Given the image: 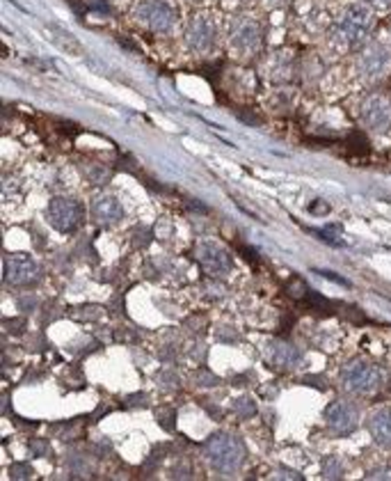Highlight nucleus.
<instances>
[{
	"instance_id": "nucleus-1",
	"label": "nucleus",
	"mask_w": 391,
	"mask_h": 481,
	"mask_svg": "<svg viewBox=\"0 0 391 481\" xmlns=\"http://www.w3.org/2000/svg\"><path fill=\"white\" fill-rule=\"evenodd\" d=\"M373 27V14L366 5L353 3L341 12L334 25V41L343 48L359 46Z\"/></svg>"
},
{
	"instance_id": "nucleus-2",
	"label": "nucleus",
	"mask_w": 391,
	"mask_h": 481,
	"mask_svg": "<svg viewBox=\"0 0 391 481\" xmlns=\"http://www.w3.org/2000/svg\"><path fill=\"white\" fill-rule=\"evenodd\" d=\"M204 454L213 470L222 474H231L240 470V465L245 460V447L231 433H215V436H211L206 440Z\"/></svg>"
},
{
	"instance_id": "nucleus-3",
	"label": "nucleus",
	"mask_w": 391,
	"mask_h": 481,
	"mask_svg": "<svg viewBox=\"0 0 391 481\" xmlns=\"http://www.w3.org/2000/svg\"><path fill=\"white\" fill-rule=\"evenodd\" d=\"M343 388L353 394H373L382 383V371L373 362L366 360H353L348 362L341 371Z\"/></svg>"
},
{
	"instance_id": "nucleus-4",
	"label": "nucleus",
	"mask_w": 391,
	"mask_h": 481,
	"mask_svg": "<svg viewBox=\"0 0 391 481\" xmlns=\"http://www.w3.org/2000/svg\"><path fill=\"white\" fill-rule=\"evenodd\" d=\"M135 19L154 32H169L176 23V7L169 0H140Z\"/></svg>"
},
{
	"instance_id": "nucleus-5",
	"label": "nucleus",
	"mask_w": 391,
	"mask_h": 481,
	"mask_svg": "<svg viewBox=\"0 0 391 481\" xmlns=\"http://www.w3.org/2000/svg\"><path fill=\"white\" fill-rule=\"evenodd\" d=\"M195 257L204 266V271L209 275H215V278H224L233 268L229 250L224 245L215 243V240H199L195 247Z\"/></svg>"
},
{
	"instance_id": "nucleus-6",
	"label": "nucleus",
	"mask_w": 391,
	"mask_h": 481,
	"mask_svg": "<svg viewBox=\"0 0 391 481\" xmlns=\"http://www.w3.org/2000/svg\"><path fill=\"white\" fill-rule=\"evenodd\" d=\"M357 69H359V74L368 80L382 78V76L391 69V51L384 44H380V41L368 44L366 48H364V53L359 55Z\"/></svg>"
},
{
	"instance_id": "nucleus-7",
	"label": "nucleus",
	"mask_w": 391,
	"mask_h": 481,
	"mask_svg": "<svg viewBox=\"0 0 391 481\" xmlns=\"http://www.w3.org/2000/svg\"><path fill=\"white\" fill-rule=\"evenodd\" d=\"M185 39H188V46L197 53H206L215 46L217 39V27L215 21L206 14H199V16H192L188 23V30H185Z\"/></svg>"
},
{
	"instance_id": "nucleus-8",
	"label": "nucleus",
	"mask_w": 391,
	"mask_h": 481,
	"mask_svg": "<svg viewBox=\"0 0 391 481\" xmlns=\"http://www.w3.org/2000/svg\"><path fill=\"white\" fill-rule=\"evenodd\" d=\"M48 223L58 232H73L80 223V204L71 197H55L48 204Z\"/></svg>"
},
{
	"instance_id": "nucleus-9",
	"label": "nucleus",
	"mask_w": 391,
	"mask_h": 481,
	"mask_svg": "<svg viewBox=\"0 0 391 481\" xmlns=\"http://www.w3.org/2000/svg\"><path fill=\"white\" fill-rule=\"evenodd\" d=\"M39 278V266L37 261L27 254H10L5 259V282L12 287L30 284Z\"/></svg>"
},
{
	"instance_id": "nucleus-10",
	"label": "nucleus",
	"mask_w": 391,
	"mask_h": 481,
	"mask_svg": "<svg viewBox=\"0 0 391 481\" xmlns=\"http://www.w3.org/2000/svg\"><path fill=\"white\" fill-rule=\"evenodd\" d=\"M362 120L370 131L384 133L391 128V103L380 94L368 96L362 106Z\"/></svg>"
},
{
	"instance_id": "nucleus-11",
	"label": "nucleus",
	"mask_w": 391,
	"mask_h": 481,
	"mask_svg": "<svg viewBox=\"0 0 391 481\" xmlns=\"http://www.w3.org/2000/svg\"><path fill=\"white\" fill-rule=\"evenodd\" d=\"M325 422L336 436H348L357 429V408L348 401H334L325 408Z\"/></svg>"
},
{
	"instance_id": "nucleus-12",
	"label": "nucleus",
	"mask_w": 391,
	"mask_h": 481,
	"mask_svg": "<svg viewBox=\"0 0 391 481\" xmlns=\"http://www.w3.org/2000/svg\"><path fill=\"white\" fill-rule=\"evenodd\" d=\"M261 44V27L252 19H238L231 25V46L238 53H254Z\"/></svg>"
},
{
	"instance_id": "nucleus-13",
	"label": "nucleus",
	"mask_w": 391,
	"mask_h": 481,
	"mask_svg": "<svg viewBox=\"0 0 391 481\" xmlns=\"http://www.w3.org/2000/svg\"><path fill=\"white\" fill-rule=\"evenodd\" d=\"M268 362L272 364L274 369H295L300 364V350L291 346L288 342H270L265 350Z\"/></svg>"
},
{
	"instance_id": "nucleus-14",
	"label": "nucleus",
	"mask_w": 391,
	"mask_h": 481,
	"mask_svg": "<svg viewBox=\"0 0 391 481\" xmlns=\"http://www.w3.org/2000/svg\"><path fill=\"white\" fill-rule=\"evenodd\" d=\"M368 431L377 445L391 447V405L375 410L368 419Z\"/></svg>"
},
{
	"instance_id": "nucleus-15",
	"label": "nucleus",
	"mask_w": 391,
	"mask_h": 481,
	"mask_svg": "<svg viewBox=\"0 0 391 481\" xmlns=\"http://www.w3.org/2000/svg\"><path fill=\"white\" fill-rule=\"evenodd\" d=\"M94 218L103 225H115L123 218V206L119 204V199L112 195H103L94 202L92 206Z\"/></svg>"
},
{
	"instance_id": "nucleus-16",
	"label": "nucleus",
	"mask_w": 391,
	"mask_h": 481,
	"mask_svg": "<svg viewBox=\"0 0 391 481\" xmlns=\"http://www.w3.org/2000/svg\"><path fill=\"white\" fill-rule=\"evenodd\" d=\"M44 30L48 34V39H51L58 48H62V51L69 53V55H75V58H82L85 48H82L80 41L75 39L69 30H64V27H60V25H53V23L51 25H44Z\"/></svg>"
},
{
	"instance_id": "nucleus-17",
	"label": "nucleus",
	"mask_w": 391,
	"mask_h": 481,
	"mask_svg": "<svg viewBox=\"0 0 391 481\" xmlns=\"http://www.w3.org/2000/svg\"><path fill=\"white\" fill-rule=\"evenodd\" d=\"M313 234H318V238H322L329 245H343L341 225H327L325 230H313Z\"/></svg>"
},
{
	"instance_id": "nucleus-18",
	"label": "nucleus",
	"mask_w": 391,
	"mask_h": 481,
	"mask_svg": "<svg viewBox=\"0 0 391 481\" xmlns=\"http://www.w3.org/2000/svg\"><path fill=\"white\" fill-rule=\"evenodd\" d=\"M322 477H327V479H339L343 477V465H341V460L339 458H327L325 463H322Z\"/></svg>"
},
{
	"instance_id": "nucleus-19",
	"label": "nucleus",
	"mask_w": 391,
	"mask_h": 481,
	"mask_svg": "<svg viewBox=\"0 0 391 481\" xmlns=\"http://www.w3.org/2000/svg\"><path fill=\"white\" fill-rule=\"evenodd\" d=\"M348 149L355 151V154H366L368 151V142L362 133H353L348 137Z\"/></svg>"
},
{
	"instance_id": "nucleus-20",
	"label": "nucleus",
	"mask_w": 391,
	"mask_h": 481,
	"mask_svg": "<svg viewBox=\"0 0 391 481\" xmlns=\"http://www.w3.org/2000/svg\"><path fill=\"white\" fill-rule=\"evenodd\" d=\"M233 412L240 417H252L254 412H257V405H254L250 399H238L236 405H233Z\"/></svg>"
},
{
	"instance_id": "nucleus-21",
	"label": "nucleus",
	"mask_w": 391,
	"mask_h": 481,
	"mask_svg": "<svg viewBox=\"0 0 391 481\" xmlns=\"http://www.w3.org/2000/svg\"><path fill=\"white\" fill-rule=\"evenodd\" d=\"M368 479H391V467H382V470H373L368 474Z\"/></svg>"
},
{
	"instance_id": "nucleus-22",
	"label": "nucleus",
	"mask_w": 391,
	"mask_h": 481,
	"mask_svg": "<svg viewBox=\"0 0 391 481\" xmlns=\"http://www.w3.org/2000/svg\"><path fill=\"white\" fill-rule=\"evenodd\" d=\"M12 472H16V474H14V477H19V479H25L27 474H30V470H27V467H23V465H14V467H12Z\"/></svg>"
},
{
	"instance_id": "nucleus-23",
	"label": "nucleus",
	"mask_w": 391,
	"mask_h": 481,
	"mask_svg": "<svg viewBox=\"0 0 391 481\" xmlns=\"http://www.w3.org/2000/svg\"><path fill=\"white\" fill-rule=\"evenodd\" d=\"M311 211H313V213H327L329 206H327V204H311Z\"/></svg>"
},
{
	"instance_id": "nucleus-24",
	"label": "nucleus",
	"mask_w": 391,
	"mask_h": 481,
	"mask_svg": "<svg viewBox=\"0 0 391 481\" xmlns=\"http://www.w3.org/2000/svg\"><path fill=\"white\" fill-rule=\"evenodd\" d=\"M368 3L375 7H391V0H368Z\"/></svg>"
},
{
	"instance_id": "nucleus-25",
	"label": "nucleus",
	"mask_w": 391,
	"mask_h": 481,
	"mask_svg": "<svg viewBox=\"0 0 391 481\" xmlns=\"http://www.w3.org/2000/svg\"><path fill=\"white\" fill-rule=\"evenodd\" d=\"M268 3H272V5H277V3H281V0H268Z\"/></svg>"
}]
</instances>
